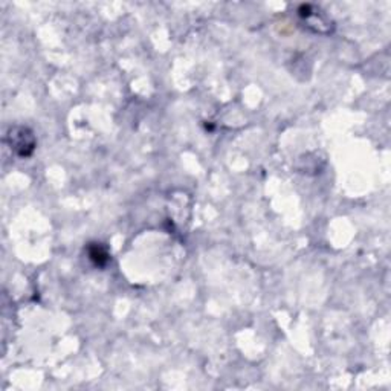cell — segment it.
Segmentation results:
<instances>
[{"label":"cell","mask_w":391,"mask_h":391,"mask_svg":"<svg viewBox=\"0 0 391 391\" xmlns=\"http://www.w3.org/2000/svg\"><path fill=\"white\" fill-rule=\"evenodd\" d=\"M6 142H8L11 151L19 158H30L37 147V139L34 131L23 125H16L8 130L6 135Z\"/></svg>","instance_id":"obj_1"},{"label":"cell","mask_w":391,"mask_h":391,"mask_svg":"<svg viewBox=\"0 0 391 391\" xmlns=\"http://www.w3.org/2000/svg\"><path fill=\"white\" fill-rule=\"evenodd\" d=\"M86 253H87L89 260L92 262L96 268H104L110 260L109 251L103 243H98V242L89 243L86 248Z\"/></svg>","instance_id":"obj_2"}]
</instances>
